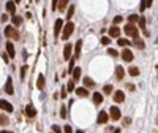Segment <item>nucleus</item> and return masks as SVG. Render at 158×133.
Listing matches in <instances>:
<instances>
[{
    "label": "nucleus",
    "mask_w": 158,
    "mask_h": 133,
    "mask_svg": "<svg viewBox=\"0 0 158 133\" xmlns=\"http://www.w3.org/2000/svg\"><path fill=\"white\" fill-rule=\"evenodd\" d=\"M73 30H74V24L71 21H68L65 26H63V30H62V40H68V38L73 35Z\"/></svg>",
    "instance_id": "1"
},
{
    "label": "nucleus",
    "mask_w": 158,
    "mask_h": 133,
    "mask_svg": "<svg viewBox=\"0 0 158 133\" xmlns=\"http://www.w3.org/2000/svg\"><path fill=\"white\" fill-rule=\"evenodd\" d=\"M123 32H125L128 36H131V38L139 36V35H137V29L134 27V24H127V26H125V29H123Z\"/></svg>",
    "instance_id": "2"
},
{
    "label": "nucleus",
    "mask_w": 158,
    "mask_h": 133,
    "mask_svg": "<svg viewBox=\"0 0 158 133\" xmlns=\"http://www.w3.org/2000/svg\"><path fill=\"white\" fill-rule=\"evenodd\" d=\"M5 36H6V38H13V40H19V33H17L11 26H8V27L5 29Z\"/></svg>",
    "instance_id": "3"
},
{
    "label": "nucleus",
    "mask_w": 158,
    "mask_h": 133,
    "mask_svg": "<svg viewBox=\"0 0 158 133\" xmlns=\"http://www.w3.org/2000/svg\"><path fill=\"white\" fill-rule=\"evenodd\" d=\"M109 116H111L112 121H118V119L122 117V112H120V109H118L117 106H112V108L109 109Z\"/></svg>",
    "instance_id": "4"
},
{
    "label": "nucleus",
    "mask_w": 158,
    "mask_h": 133,
    "mask_svg": "<svg viewBox=\"0 0 158 133\" xmlns=\"http://www.w3.org/2000/svg\"><path fill=\"white\" fill-rule=\"evenodd\" d=\"M63 29V19H55V24H54V35L57 36L58 33L62 32Z\"/></svg>",
    "instance_id": "5"
},
{
    "label": "nucleus",
    "mask_w": 158,
    "mask_h": 133,
    "mask_svg": "<svg viewBox=\"0 0 158 133\" xmlns=\"http://www.w3.org/2000/svg\"><path fill=\"white\" fill-rule=\"evenodd\" d=\"M108 119H109L108 112H104V111H100V112H98V117H96V122H98V124H106Z\"/></svg>",
    "instance_id": "6"
},
{
    "label": "nucleus",
    "mask_w": 158,
    "mask_h": 133,
    "mask_svg": "<svg viewBox=\"0 0 158 133\" xmlns=\"http://www.w3.org/2000/svg\"><path fill=\"white\" fill-rule=\"evenodd\" d=\"M112 98H114L115 103H122V102L125 100V93H123L122 90H117V92H114V97H112Z\"/></svg>",
    "instance_id": "7"
},
{
    "label": "nucleus",
    "mask_w": 158,
    "mask_h": 133,
    "mask_svg": "<svg viewBox=\"0 0 158 133\" xmlns=\"http://www.w3.org/2000/svg\"><path fill=\"white\" fill-rule=\"evenodd\" d=\"M122 59H123L125 62H131V60H133V52L125 48V49L122 51Z\"/></svg>",
    "instance_id": "8"
},
{
    "label": "nucleus",
    "mask_w": 158,
    "mask_h": 133,
    "mask_svg": "<svg viewBox=\"0 0 158 133\" xmlns=\"http://www.w3.org/2000/svg\"><path fill=\"white\" fill-rule=\"evenodd\" d=\"M5 92H6L8 95H13V93H14V87H13V81H11V78H8V79H6V84H5Z\"/></svg>",
    "instance_id": "9"
},
{
    "label": "nucleus",
    "mask_w": 158,
    "mask_h": 133,
    "mask_svg": "<svg viewBox=\"0 0 158 133\" xmlns=\"http://www.w3.org/2000/svg\"><path fill=\"white\" fill-rule=\"evenodd\" d=\"M118 35H120V29H118L117 26H112L109 29V36L111 38H118Z\"/></svg>",
    "instance_id": "10"
},
{
    "label": "nucleus",
    "mask_w": 158,
    "mask_h": 133,
    "mask_svg": "<svg viewBox=\"0 0 158 133\" xmlns=\"http://www.w3.org/2000/svg\"><path fill=\"white\" fill-rule=\"evenodd\" d=\"M74 92H76L77 97H89V90H87V87H77Z\"/></svg>",
    "instance_id": "11"
},
{
    "label": "nucleus",
    "mask_w": 158,
    "mask_h": 133,
    "mask_svg": "<svg viewBox=\"0 0 158 133\" xmlns=\"http://www.w3.org/2000/svg\"><path fill=\"white\" fill-rule=\"evenodd\" d=\"M5 46H6V52L10 54V57H11V59H13V57L16 55V49H14V45H13L11 41H8V43H6Z\"/></svg>",
    "instance_id": "12"
},
{
    "label": "nucleus",
    "mask_w": 158,
    "mask_h": 133,
    "mask_svg": "<svg viewBox=\"0 0 158 133\" xmlns=\"http://www.w3.org/2000/svg\"><path fill=\"white\" fill-rule=\"evenodd\" d=\"M71 51H73V45L67 43V46H65V49H63V57H65V60L71 57Z\"/></svg>",
    "instance_id": "13"
},
{
    "label": "nucleus",
    "mask_w": 158,
    "mask_h": 133,
    "mask_svg": "<svg viewBox=\"0 0 158 133\" xmlns=\"http://www.w3.org/2000/svg\"><path fill=\"white\" fill-rule=\"evenodd\" d=\"M133 45H134L136 48H139V49H142V48L146 46L144 40H142V38H139V36H136V38H133Z\"/></svg>",
    "instance_id": "14"
},
{
    "label": "nucleus",
    "mask_w": 158,
    "mask_h": 133,
    "mask_svg": "<svg viewBox=\"0 0 158 133\" xmlns=\"http://www.w3.org/2000/svg\"><path fill=\"white\" fill-rule=\"evenodd\" d=\"M25 114H27V117H35L36 116V111L32 105H27L25 106Z\"/></svg>",
    "instance_id": "15"
},
{
    "label": "nucleus",
    "mask_w": 158,
    "mask_h": 133,
    "mask_svg": "<svg viewBox=\"0 0 158 133\" xmlns=\"http://www.w3.org/2000/svg\"><path fill=\"white\" fill-rule=\"evenodd\" d=\"M92 97H93L95 105H101V103H103V95H101L100 92H95V93L92 95Z\"/></svg>",
    "instance_id": "16"
},
{
    "label": "nucleus",
    "mask_w": 158,
    "mask_h": 133,
    "mask_svg": "<svg viewBox=\"0 0 158 133\" xmlns=\"http://www.w3.org/2000/svg\"><path fill=\"white\" fill-rule=\"evenodd\" d=\"M0 106H2V109H5V111H8V112H11V111H13L11 103H8V102H6V100H3V98H2V102H0Z\"/></svg>",
    "instance_id": "17"
},
{
    "label": "nucleus",
    "mask_w": 158,
    "mask_h": 133,
    "mask_svg": "<svg viewBox=\"0 0 158 133\" xmlns=\"http://www.w3.org/2000/svg\"><path fill=\"white\" fill-rule=\"evenodd\" d=\"M36 87H38L40 90H43V89H44V76H43V74H40V76H38V79H36Z\"/></svg>",
    "instance_id": "18"
},
{
    "label": "nucleus",
    "mask_w": 158,
    "mask_h": 133,
    "mask_svg": "<svg viewBox=\"0 0 158 133\" xmlns=\"http://www.w3.org/2000/svg\"><path fill=\"white\" fill-rule=\"evenodd\" d=\"M123 76H125V70L122 67H117L115 68V78L117 79H123Z\"/></svg>",
    "instance_id": "19"
},
{
    "label": "nucleus",
    "mask_w": 158,
    "mask_h": 133,
    "mask_svg": "<svg viewBox=\"0 0 158 133\" xmlns=\"http://www.w3.org/2000/svg\"><path fill=\"white\" fill-rule=\"evenodd\" d=\"M68 2H70V0H60V2H58V11H60V13H63L65 10H67V5H68Z\"/></svg>",
    "instance_id": "20"
},
{
    "label": "nucleus",
    "mask_w": 158,
    "mask_h": 133,
    "mask_svg": "<svg viewBox=\"0 0 158 133\" xmlns=\"http://www.w3.org/2000/svg\"><path fill=\"white\" fill-rule=\"evenodd\" d=\"M6 11L11 13V14H14V11H16V3H14V2H6Z\"/></svg>",
    "instance_id": "21"
},
{
    "label": "nucleus",
    "mask_w": 158,
    "mask_h": 133,
    "mask_svg": "<svg viewBox=\"0 0 158 133\" xmlns=\"http://www.w3.org/2000/svg\"><path fill=\"white\" fill-rule=\"evenodd\" d=\"M81 68H79V67H76L74 70H73V79L74 81H79V78H81Z\"/></svg>",
    "instance_id": "22"
},
{
    "label": "nucleus",
    "mask_w": 158,
    "mask_h": 133,
    "mask_svg": "<svg viewBox=\"0 0 158 133\" xmlns=\"http://www.w3.org/2000/svg\"><path fill=\"white\" fill-rule=\"evenodd\" d=\"M84 86H85L87 89H90V87H93V86H95V83H93V79H92V78L85 76V78H84Z\"/></svg>",
    "instance_id": "23"
},
{
    "label": "nucleus",
    "mask_w": 158,
    "mask_h": 133,
    "mask_svg": "<svg viewBox=\"0 0 158 133\" xmlns=\"http://www.w3.org/2000/svg\"><path fill=\"white\" fill-rule=\"evenodd\" d=\"M81 46H82V40H77L76 45H74V49H76V57L81 55Z\"/></svg>",
    "instance_id": "24"
},
{
    "label": "nucleus",
    "mask_w": 158,
    "mask_h": 133,
    "mask_svg": "<svg viewBox=\"0 0 158 133\" xmlns=\"http://www.w3.org/2000/svg\"><path fill=\"white\" fill-rule=\"evenodd\" d=\"M117 45L118 46H130V40H127V38H118Z\"/></svg>",
    "instance_id": "25"
},
{
    "label": "nucleus",
    "mask_w": 158,
    "mask_h": 133,
    "mask_svg": "<svg viewBox=\"0 0 158 133\" xmlns=\"http://www.w3.org/2000/svg\"><path fill=\"white\" fill-rule=\"evenodd\" d=\"M11 22H13V24H14V26L17 27V26H21V22H22V19L19 17V16H13V17H11Z\"/></svg>",
    "instance_id": "26"
},
{
    "label": "nucleus",
    "mask_w": 158,
    "mask_h": 133,
    "mask_svg": "<svg viewBox=\"0 0 158 133\" xmlns=\"http://www.w3.org/2000/svg\"><path fill=\"white\" fill-rule=\"evenodd\" d=\"M128 21H130V24H134V22H139V16H137V14H130V17H128Z\"/></svg>",
    "instance_id": "27"
},
{
    "label": "nucleus",
    "mask_w": 158,
    "mask_h": 133,
    "mask_svg": "<svg viewBox=\"0 0 158 133\" xmlns=\"http://www.w3.org/2000/svg\"><path fill=\"white\" fill-rule=\"evenodd\" d=\"M128 73H130L131 76H137V74H139V70H137L136 67H131V68L128 70Z\"/></svg>",
    "instance_id": "28"
},
{
    "label": "nucleus",
    "mask_w": 158,
    "mask_h": 133,
    "mask_svg": "<svg viewBox=\"0 0 158 133\" xmlns=\"http://www.w3.org/2000/svg\"><path fill=\"white\" fill-rule=\"evenodd\" d=\"M67 89H68V92L76 90V87H74V79H73V81H70V83H67Z\"/></svg>",
    "instance_id": "29"
},
{
    "label": "nucleus",
    "mask_w": 158,
    "mask_h": 133,
    "mask_svg": "<svg viewBox=\"0 0 158 133\" xmlns=\"http://www.w3.org/2000/svg\"><path fill=\"white\" fill-rule=\"evenodd\" d=\"M101 45H106V46L111 45V36H103L101 38Z\"/></svg>",
    "instance_id": "30"
},
{
    "label": "nucleus",
    "mask_w": 158,
    "mask_h": 133,
    "mask_svg": "<svg viewBox=\"0 0 158 133\" xmlns=\"http://www.w3.org/2000/svg\"><path fill=\"white\" fill-rule=\"evenodd\" d=\"M108 54H109L111 57H117V55H118V52H117L114 48H109V49H108Z\"/></svg>",
    "instance_id": "31"
},
{
    "label": "nucleus",
    "mask_w": 158,
    "mask_h": 133,
    "mask_svg": "<svg viewBox=\"0 0 158 133\" xmlns=\"http://www.w3.org/2000/svg\"><path fill=\"white\" fill-rule=\"evenodd\" d=\"M73 14H74V7H70V8H68V14H67V19H68V21L71 19Z\"/></svg>",
    "instance_id": "32"
},
{
    "label": "nucleus",
    "mask_w": 158,
    "mask_h": 133,
    "mask_svg": "<svg viewBox=\"0 0 158 133\" xmlns=\"http://www.w3.org/2000/svg\"><path fill=\"white\" fill-rule=\"evenodd\" d=\"M123 21V19H122V16H115L114 19H112V22H114V26H117V24H120Z\"/></svg>",
    "instance_id": "33"
},
{
    "label": "nucleus",
    "mask_w": 158,
    "mask_h": 133,
    "mask_svg": "<svg viewBox=\"0 0 158 133\" xmlns=\"http://www.w3.org/2000/svg\"><path fill=\"white\" fill-rule=\"evenodd\" d=\"M27 70H29V67H27V65H24V67L21 68V79H24V78H25V71H27Z\"/></svg>",
    "instance_id": "34"
},
{
    "label": "nucleus",
    "mask_w": 158,
    "mask_h": 133,
    "mask_svg": "<svg viewBox=\"0 0 158 133\" xmlns=\"http://www.w3.org/2000/svg\"><path fill=\"white\" fill-rule=\"evenodd\" d=\"M147 8V0H141V5H139V10L141 11H144Z\"/></svg>",
    "instance_id": "35"
},
{
    "label": "nucleus",
    "mask_w": 158,
    "mask_h": 133,
    "mask_svg": "<svg viewBox=\"0 0 158 133\" xmlns=\"http://www.w3.org/2000/svg\"><path fill=\"white\" fill-rule=\"evenodd\" d=\"M2 59H3V62H10V54L8 52H2Z\"/></svg>",
    "instance_id": "36"
},
{
    "label": "nucleus",
    "mask_w": 158,
    "mask_h": 133,
    "mask_svg": "<svg viewBox=\"0 0 158 133\" xmlns=\"http://www.w3.org/2000/svg\"><path fill=\"white\" fill-rule=\"evenodd\" d=\"M0 122H2V125H6L8 124V117L2 114V116H0Z\"/></svg>",
    "instance_id": "37"
},
{
    "label": "nucleus",
    "mask_w": 158,
    "mask_h": 133,
    "mask_svg": "<svg viewBox=\"0 0 158 133\" xmlns=\"http://www.w3.org/2000/svg\"><path fill=\"white\" fill-rule=\"evenodd\" d=\"M67 92H68V89L67 87H62V90H60V97L62 98H67Z\"/></svg>",
    "instance_id": "38"
},
{
    "label": "nucleus",
    "mask_w": 158,
    "mask_h": 133,
    "mask_svg": "<svg viewBox=\"0 0 158 133\" xmlns=\"http://www.w3.org/2000/svg\"><path fill=\"white\" fill-rule=\"evenodd\" d=\"M60 117H63V119L67 117V108H65V106L60 108Z\"/></svg>",
    "instance_id": "39"
},
{
    "label": "nucleus",
    "mask_w": 158,
    "mask_h": 133,
    "mask_svg": "<svg viewBox=\"0 0 158 133\" xmlns=\"http://www.w3.org/2000/svg\"><path fill=\"white\" fill-rule=\"evenodd\" d=\"M139 27H141V29L146 27V19H144V17H139Z\"/></svg>",
    "instance_id": "40"
},
{
    "label": "nucleus",
    "mask_w": 158,
    "mask_h": 133,
    "mask_svg": "<svg viewBox=\"0 0 158 133\" xmlns=\"http://www.w3.org/2000/svg\"><path fill=\"white\" fill-rule=\"evenodd\" d=\"M52 131L54 133H62V130H60V127H58V125H52Z\"/></svg>",
    "instance_id": "41"
},
{
    "label": "nucleus",
    "mask_w": 158,
    "mask_h": 133,
    "mask_svg": "<svg viewBox=\"0 0 158 133\" xmlns=\"http://www.w3.org/2000/svg\"><path fill=\"white\" fill-rule=\"evenodd\" d=\"M58 2H60V0H52V10L58 8Z\"/></svg>",
    "instance_id": "42"
},
{
    "label": "nucleus",
    "mask_w": 158,
    "mask_h": 133,
    "mask_svg": "<svg viewBox=\"0 0 158 133\" xmlns=\"http://www.w3.org/2000/svg\"><path fill=\"white\" fill-rule=\"evenodd\" d=\"M103 90H104V93H111V92H112V87H111V86H104Z\"/></svg>",
    "instance_id": "43"
},
{
    "label": "nucleus",
    "mask_w": 158,
    "mask_h": 133,
    "mask_svg": "<svg viewBox=\"0 0 158 133\" xmlns=\"http://www.w3.org/2000/svg\"><path fill=\"white\" fill-rule=\"evenodd\" d=\"M63 131H65V133H73V128H71L70 125H65V128H63Z\"/></svg>",
    "instance_id": "44"
},
{
    "label": "nucleus",
    "mask_w": 158,
    "mask_h": 133,
    "mask_svg": "<svg viewBox=\"0 0 158 133\" xmlns=\"http://www.w3.org/2000/svg\"><path fill=\"white\" fill-rule=\"evenodd\" d=\"M130 124H131V119L130 117H125L123 119V125H130Z\"/></svg>",
    "instance_id": "45"
},
{
    "label": "nucleus",
    "mask_w": 158,
    "mask_h": 133,
    "mask_svg": "<svg viewBox=\"0 0 158 133\" xmlns=\"http://www.w3.org/2000/svg\"><path fill=\"white\" fill-rule=\"evenodd\" d=\"M127 89H128V90H134V86H133V84H127Z\"/></svg>",
    "instance_id": "46"
},
{
    "label": "nucleus",
    "mask_w": 158,
    "mask_h": 133,
    "mask_svg": "<svg viewBox=\"0 0 158 133\" xmlns=\"http://www.w3.org/2000/svg\"><path fill=\"white\" fill-rule=\"evenodd\" d=\"M2 21H3V22L8 21V16H6V14H2Z\"/></svg>",
    "instance_id": "47"
},
{
    "label": "nucleus",
    "mask_w": 158,
    "mask_h": 133,
    "mask_svg": "<svg viewBox=\"0 0 158 133\" xmlns=\"http://www.w3.org/2000/svg\"><path fill=\"white\" fill-rule=\"evenodd\" d=\"M152 3H153V0H147V8L152 7Z\"/></svg>",
    "instance_id": "48"
},
{
    "label": "nucleus",
    "mask_w": 158,
    "mask_h": 133,
    "mask_svg": "<svg viewBox=\"0 0 158 133\" xmlns=\"http://www.w3.org/2000/svg\"><path fill=\"white\" fill-rule=\"evenodd\" d=\"M114 133H120V130H118V128H117V130H114Z\"/></svg>",
    "instance_id": "49"
},
{
    "label": "nucleus",
    "mask_w": 158,
    "mask_h": 133,
    "mask_svg": "<svg viewBox=\"0 0 158 133\" xmlns=\"http://www.w3.org/2000/svg\"><path fill=\"white\" fill-rule=\"evenodd\" d=\"M2 133H11V131H6V130H2Z\"/></svg>",
    "instance_id": "50"
},
{
    "label": "nucleus",
    "mask_w": 158,
    "mask_h": 133,
    "mask_svg": "<svg viewBox=\"0 0 158 133\" xmlns=\"http://www.w3.org/2000/svg\"><path fill=\"white\" fill-rule=\"evenodd\" d=\"M76 133H84V131H82V130H77V131H76Z\"/></svg>",
    "instance_id": "51"
},
{
    "label": "nucleus",
    "mask_w": 158,
    "mask_h": 133,
    "mask_svg": "<svg viewBox=\"0 0 158 133\" xmlns=\"http://www.w3.org/2000/svg\"><path fill=\"white\" fill-rule=\"evenodd\" d=\"M14 2H16V3H19V2H21V0H14Z\"/></svg>",
    "instance_id": "52"
}]
</instances>
